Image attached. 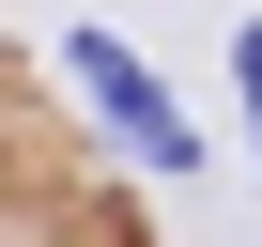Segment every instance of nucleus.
<instances>
[{
    "label": "nucleus",
    "instance_id": "f257e3e1",
    "mask_svg": "<svg viewBox=\"0 0 262 247\" xmlns=\"http://www.w3.org/2000/svg\"><path fill=\"white\" fill-rule=\"evenodd\" d=\"M62 77H77V93L123 123V155H139V170H185V155H201V139H185V108L155 93V62L123 47V31H62Z\"/></svg>",
    "mask_w": 262,
    "mask_h": 247
},
{
    "label": "nucleus",
    "instance_id": "f03ea898",
    "mask_svg": "<svg viewBox=\"0 0 262 247\" xmlns=\"http://www.w3.org/2000/svg\"><path fill=\"white\" fill-rule=\"evenodd\" d=\"M231 77H247V108H262V16H247V31H231Z\"/></svg>",
    "mask_w": 262,
    "mask_h": 247
}]
</instances>
